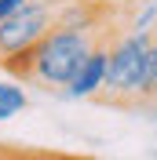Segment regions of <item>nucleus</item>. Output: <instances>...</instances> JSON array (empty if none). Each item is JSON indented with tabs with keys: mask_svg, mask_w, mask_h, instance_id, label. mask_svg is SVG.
Wrapping results in <instances>:
<instances>
[{
	"mask_svg": "<svg viewBox=\"0 0 157 160\" xmlns=\"http://www.w3.org/2000/svg\"><path fill=\"white\" fill-rule=\"evenodd\" d=\"M110 33H124V26H106V29H77V26H55L33 44V48L11 55L0 62V69H8L22 84H37L44 91H62L80 69V62Z\"/></svg>",
	"mask_w": 157,
	"mask_h": 160,
	"instance_id": "obj_1",
	"label": "nucleus"
},
{
	"mask_svg": "<svg viewBox=\"0 0 157 160\" xmlns=\"http://www.w3.org/2000/svg\"><path fill=\"white\" fill-rule=\"evenodd\" d=\"M154 29H124L110 44L106 77L95 91V102L113 109H139L143 106V77H146V48Z\"/></svg>",
	"mask_w": 157,
	"mask_h": 160,
	"instance_id": "obj_2",
	"label": "nucleus"
},
{
	"mask_svg": "<svg viewBox=\"0 0 157 160\" xmlns=\"http://www.w3.org/2000/svg\"><path fill=\"white\" fill-rule=\"evenodd\" d=\"M51 22H55V8L40 4V0H30L15 15H8L0 22V62L19 55V51H26V48H33L51 29Z\"/></svg>",
	"mask_w": 157,
	"mask_h": 160,
	"instance_id": "obj_3",
	"label": "nucleus"
},
{
	"mask_svg": "<svg viewBox=\"0 0 157 160\" xmlns=\"http://www.w3.org/2000/svg\"><path fill=\"white\" fill-rule=\"evenodd\" d=\"M117 40V33H110L95 44V48L84 55L80 69L73 73V80L66 84V98H95V91L102 88V77H106V58H110V44Z\"/></svg>",
	"mask_w": 157,
	"mask_h": 160,
	"instance_id": "obj_4",
	"label": "nucleus"
},
{
	"mask_svg": "<svg viewBox=\"0 0 157 160\" xmlns=\"http://www.w3.org/2000/svg\"><path fill=\"white\" fill-rule=\"evenodd\" d=\"M30 106V95L22 91V84H11V80H0V120L19 117L22 109Z\"/></svg>",
	"mask_w": 157,
	"mask_h": 160,
	"instance_id": "obj_5",
	"label": "nucleus"
},
{
	"mask_svg": "<svg viewBox=\"0 0 157 160\" xmlns=\"http://www.w3.org/2000/svg\"><path fill=\"white\" fill-rule=\"evenodd\" d=\"M139 109H157V37L146 48V77H143V106Z\"/></svg>",
	"mask_w": 157,
	"mask_h": 160,
	"instance_id": "obj_6",
	"label": "nucleus"
},
{
	"mask_svg": "<svg viewBox=\"0 0 157 160\" xmlns=\"http://www.w3.org/2000/svg\"><path fill=\"white\" fill-rule=\"evenodd\" d=\"M0 160H51V149H26V146H0Z\"/></svg>",
	"mask_w": 157,
	"mask_h": 160,
	"instance_id": "obj_7",
	"label": "nucleus"
},
{
	"mask_svg": "<svg viewBox=\"0 0 157 160\" xmlns=\"http://www.w3.org/2000/svg\"><path fill=\"white\" fill-rule=\"evenodd\" d=\"M154 18H157V4H150V8L135 11V15L128 18V29H150V26H154Z\"/></svg>",
	"mask_w": 157,
	"mask_h": 160,
	"instance_id": "obj_8",
	"label": "nucleus"
},
{
	"mask_svg": "<svg viewBox=\"0 0 157 160\" xmlns=\"http://www.w3.org/2000/svg\"><path fill=\"white\" fill-rule=\"evenodd\" d=\"M51 160H95V157H80V153H51Z\"/></svg>",
	"mask_w": 157,
	"mask_h": 160,
	"instance_id": "obj_9",
	"label": "nucleus"
},
{
	"mask_svg": "<svg viewBox=\"0 0 157 160\" xmlns=\"http://www.w3.org/2000/svg\"><path fill=\"white\" fill-rule=\"evenodd\" d=\"M40 4H51V8H55V4H62V0H40Z\"/></svg>",
	"mask_w": 157,
	"mask_h": 160,
	"instance_id": "obj_10",
	"label": "nucleus"
}]
</instances>
